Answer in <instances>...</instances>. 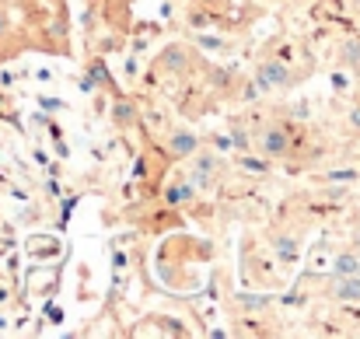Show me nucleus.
<instances>
[{
    "mask_svg": "<svg viewBox=\"0 0 360 339\" xmlns=\"http://www.w3.org/2000/svg\"><path fill=\"white\" fill-rule=\"evenodd\" d=\"M287 81H290V70H287V63H280V60H273V63H262V67H259V74H255V88H259V91L283 88Z\"/></svg>",
    "mask_w": 360,
    "mask_h": 339,
    "instance_id": "nucleus-1",
    "label": "nucleus"
},
{
    "mask_svg": "<svg viewBox=\"0 0 360 339\" xmlns=\"http://www.w3.org/2000/svg\"><path fill=\"white\" fill-rule=\"evenodd\" d=\"M259 147H262L266 158H283L290 151V136H287L283 126H266L262 136H259Z\"/></svg>",
    "mask_w": 360,
    "mask_h": 339,
    "instance_id": "nucleus-2",
    "label": "nucleus"
},
{
    "mask_svg": "<svg viewBox=\"0 0 360 339\" xmlns=\"http://www.w3.org/2000/svg\"><path fill=\"white\" fill-rule=\"evenodd\" d=\"M196 147H200V140H196V133H189V129H179V133H172V140H168V151H172L175 158H193Z\"/></svg>",
    "mask_w": 360,
    "mask_h": 339,
    "instance_id": "nucleus-3",
    "label": "nucleus"
},
{
    "mask_svg": "<svg viewBox=\"0 0 360 339\" xmlns=\"http://www.w3.org/2000/svg\"><path fill=\"white\" fill-rule=\"evenodd\" d=\"M186 63H189V56H186V49H179V46H168V49L161 53V67L172 70V74H182Z\"/></svg>",
    "mask_w": 360,
    "mask_h": 339,
    "instance_id": "nucleus-4",
    "label": "nucleus"
},
{
    "mask_svg": "<svg viewBox=\"0 0 360 339\" xmlns=\"http://www.w3.org/2000/svg\"><path fill=\"white\" fill-rule=\"evenodd\" d=\"M333 290H336V298H340V301H357V298H360V280H357V273H354V276H340Z\"/></svg>",
    "mask_w": 360,
    "mask_h": 339,
    "instance_id": "nucleus-5",
    "label": "nucleus"
},
{
    "mask_svg": "<svg viewBox=\"0 0 360 339\" xmlns=\"http://www.w3.org/2000/svg\"><path fill=\"white\" fill-rule=\"evenodd\" d=\"M193 186H186V182H179V186H172L165 196H168V203H186V200H193Z\"/></svg>",
    "mask_w": 360,
    "mask_h": 339,
    "instance_id": "nucleus-6",
    "label": "nucleus"
},
{
    "mask_svg": "<svg viewBox=\"0 0 360 339\" xmlns=\"http://www.w3.org/2000/svg\"><path fill=\"white\" fill-rule=\"evenodd\" d=\"M357 273V259L354 255H340L336 259V276H354Z\"/></svg>",
    "mask_w": 360,
    "mask_h": 339,
    "instance_id": "nucleus-7",
    "label": "nucleus"
},
{
    "mask_svg": "<svg viewBox=\"0 0 360 339\" xmlns=\"http://www.w3.org/2000/svg\"><path fill=\"white\" fill-rule=\"evenodd\" d=\"M343 63H350V67H360V42H347L343 46Z\"/></svg>",
    "mask_w": 360,
    "mask_h": 339,
    "instance_id": "nucleus-8",
    "label": "nucleus"
},
{
    "mask_svg": "<svg viewBox=\"0 0 360 339\" xmlns=\"http://www.w3.org/2000/svg\"><path fill=\"white\" fill-rule=\"evenodd\" d=\"M133 105H126V102H120V105H116V122H120V126H129V122H133Z\"/></svg>",
    "mask_w": 360,
    "mask_h": 339,
    "instance_id": "nucleus-9",
    "label": "nucleus"
},
{
    "mask_svg": "<svg viewBox=\"0 0 360 339\" xmlns=\"http://www.w3.org/2000/svg\"><path fill=\"white\" fill-rule=\"evenodd\" d=\"M273 298H252V294H238V305H245V308H266Z\"/></svg>",
    "mask_w": 360,
    "mask_h": 339,
    "instance_id": "nucleus-10",
    "label": "nucleus"
},
{
    "mask_svg": "<svg viewBox=\"0 0 360 339\" xmlns=\"http://www.w3.org/2000/svg\"><path fill=\"white\" fill-rule=\"evenodd\" d=\"M276 248H280L283 255H297V245H294L290 238H276Z\"/></svg>",
    "mask_w": 360,
    "mask_h": 339,
    "instance_id": "nucleus-11",
    "label": "nucleus"
},
{
    "mask_svg": "<svg viewBox=\"0 0 360 339\" xmlns=\"http://www.w3.org/2000/svg\"><path fill=\"white\" fill-rule=\"evenodd\" d=\"M91 77H95V81H105V63H95V67H91Z\"/></svg>",
    "mask_w": 360,
    "mask_h": 339,
    "instance_id": "nucleus-12",
    "label": "nucleus"
},
{
    "mask_svg": "<svg viewBox=\"0 0 360 339\" xmlns=\"http://www.w3.org/2000/svg\"><path fill=\"white\" fill-rule=\"evenodd\" d=\"M350 122H354V126L360 129V109H354V113H350Z\"/></svg>",
    "mask_w": 360,
    "mask_h": 339,
    "instance_id": "nucleus-13",
    "label": "nucleus"
},
{
    "mask_svg": "<svg viewBox=\"0 0 360 339\" xmlns=\"http://www.w3.org/2000/svg\"><path fill=\"white\" fill-rule=\"evenodd\" d=\"M4 28H7V18H4V11H0V32H4Z\"/></svg>",
    "mask_w": 360,
    "mask_h": 339,
    "instance_id": "nucleus-14",
    "label": "nucleus"
}]
</instances>
